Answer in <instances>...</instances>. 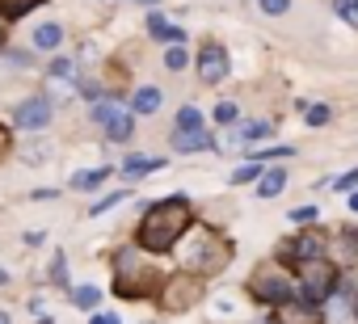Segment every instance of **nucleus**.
<instances>
[{
    "mask_svg": "<svg viewBox=\"0 0 358 324\" xmlns=\"http://www.w3.org/2000/svg\"><path fill=\"white\" fill-rule=\"evenodd\" d=\"M194 228V211L186 198H164L156 207L143 211L139 228H135V244L143 253H173L177 244L186 240V232Z\"/></svg>",
    "mask_w": 358,
    "mask_h": 324,
    "instance_id": "obj_1",
    "label": "nucleus"
},
{
    "mask_svg": "<svg viewBox=\"0 0 358 324\" xmlns=\"http://www.w3.org/2000/svg\"><path fill=\"white\" fill-rule=\"evenodd\" d=\"M177 249H182L177 257L186 261V270H190V274H199V278L220 274V270L232 261V244H228L215 228H207V223H194V228L186 232V240L177 244Z\"/></svg>",
    "mask_w": 358,
    "mask_h": 324,
    "instance_id": "obj_2",
    "label": "nucleus"
},
{
    "mask_svg": "<svg viewBox=\"0 0 358 324\" xmlns=\"http://www.w3.org/2000/svg\"><path fill=\"white\" fill-rule=\"evenodd\" d=\"M160 286H164V274H156V265L152 261H143L135 249H118L114 253V295H122V299H152V295H160Z\"/></svg>",
    "mask_w": 358,
    "mask_h": 324,
    "instance_id": "obj_3",
    "label": "nucleus"
},
{
    "mask_svg": "<svg viewBox=\"0 0 358 324\" xmlns=\"http://www.w3.org/2000/svg\"><path fill=\"white\" fill-rule=\"evenodd\" d=\"M295 282L303 290L308 303H324L337 290V265L329 257H312V261H295Z\"/></svg>",
    "mask_w": 358,
    "mask_h": 324,
    "instance_id": "obj_4",
    "label": "nucleus"
},
{
    "mask_svg": "<svg viewBox=\"0 0 358 324\" xmlns=\"http://www.w3.org/2000/svg\"><path fill=\"white\" fill-rule=\"evenodd\" d=\"M245 290H249L257 303H266V307H282V303H291V295H295L291 278H287L278 265H257V270L249 274Z\"/></svg>",
    "mask_w": 358,
    "mask_h": 324,
    "instance_id": "obj_5",
    "label": "nucleus"
},
{
    "mask_svg": "<svg viewBox=\"0 0 358 324\" xmlns=\"http://www.w3.org/2000/svg\"><path fill=\"white\" fill-rule=\"evenodd\" d=\"M199 299H203V278L190 274V270L169 274L164 286H160V295H156V303H160L164 311H186V307H194Z\"/></svg>",
    "mask_w": 358,
    "mask_h": 324,
    "instance_id": "obj_6",
    "label": "nucleus"
},
{
    "mask_svg": "<svg viewBox=\"0 0 358 324\" xmlns=\"http://www.w3.org/2000/svg\"><path fill=\"white\" fill-rule=\"evenodd\" d=\"M312 257H324V232H316V228H303L299 236L278 244V261L295 265V261H312Z\"/></svg>",
    "mask_w": 358,
    "mask_h": 324,
    "instance_id": "obj_7",
    "label": "nucleus"
},
{
    "mask_svg": "<svg viewBox=\"0 0 358 324\" xmlns=\"http://www.w3.org/2000/svg\"><path fill=\"white\" fill-rule=\"evenodd\" d=\"M199 76H203V84H224V76H228V51L215 38H207L199 51Z\"/></svg>",
    "mask_w": 358,
    "mask_h": 324,
    "instance_id": "obj_8",
    "label": "nucleus"
},
{
    "mask_svg": "<svg viewBox=\"0 0 358 324\" xmlns=\"http://www.w3.org/2000/svg\"><path fill=\"white\" fill-rule=\"evenodd\" d=\"M274 324H324V311L316 307V303H308V299H291V303H282V307H274V316H270Z\"/></svg>",
    "mask_w": 358,
    "mask_h": 324,
    "instance_id": "obj_9",
    "label": "nucleus"
},
{
    "mask_svg": "<svg viewBox=\"0 0 358 324\" xmlns=\"http://www.w3.org/2000/svg\"><path fill=\"white\" fill-rule=\"evenodd\" d=\"M13 118H17L22 131H43V126L51 122V97H30V101H22Z\"/></svg>",
    "mask_w": 358,
    "mask_h": 324,
    "instance_id": "obj_10",
    "label": "nucleus"
},
{
    "mask_svg": "<svg viewBox=\"0 0 358 324\" xmlns=\"http://www.w3.org/2000/svg\"><path fill=\"white\" fill-rule=\"evenodd\" d=\"M148 34H152V38H160V43H169V47H182V43H186V30L169 26V17H164V13H152V17H148Z\"/></svg>",
    "mask_w": 358,
    "mask_h": 324,
    "instance_id": "obj_11",
    "label": "nucleus"
},
{
    "mask_svg": "<svg viewBox=\"0 0 358 324\" xmlns=\"http://www.w3.org/2000/svg\"><path fill=\"white\" fill-rule=\"evenodd\" d=\"M203 147H211L207 131H173V152H203Z\"/></svg>",
    "mask_w": 358,
    "mask_h": 324,
    "instance_id": "obj_12",
    "label": "nucleus"
},
{
    "mask_svg": "<svg viewBox=\"0 0 358 324\" xmlns=\"http://www.w3.org/2000/svg\"><path fill=\"white\" fill-rule=\"evenodd\" d=\"M59 43H64V30H59L55 22H47V26L34 30V47H38V51H55Z\"/></svg>",
    "mask_w": 358,
    "mask_h": 324,
    "instance_id": "obj_13",
    "label": "nucleus"
},
{
    "mask_svg": "<svg viewBox=\"0 0 358 324\" xmlns=\"http://www.w3.org/2000/svg\"><path fill=\"white\" fill-rule=\"evenodd\" d=\"M282 190H287V173H282V169L262 173V182H257V194H262V198H274V194H282Z\"/></svg>",
    "mask_w": 358,
    "mask_h": 324,
    "instance_id": "obj_14",
    "label": "nucleus"
},
{
    "mask_svg": "<svg viewBox=\"0 0 358 324\" xmlns=\"http://www.w3.org/2000/svg\"><path fill=\"white\" fill-rule=\"evenodd\" d=\"M337 249H341V261H345L350 270H358V232H354V228H345V232L337 236Z\"/></svg>",
    "mask_w": 358,
    "mask_h": 324,
    "instance_id": "obj_15",
    "label": "nucleus"
},
{
    "mask_svg": "<svg viewBox=\"0 0 358 324\" xmlns=\"http://www.w3.org/2000/svg\"><path fill=\"white\" fill-rule=\"evenodd\" d=\"M38 5H47V0H0V17L13 22V17H26V13L38 9Z\"/></svg>",
    "mask_w": 358,
    "mask_h": 324,
    "instance_id": "obj_16",
    "label": "nucleus"
},
{
    "mask_svg": "<svg viewBox=\"0 0 358 324\" xmlns=\"http://www.w3.org/2000/svg\"><path fill=\"white\" fill-rule=\"evenodd\" d=\"M131 105H135V114H156L160 110V89H139L131 97Z\"/></svg>",
    "mask_w": 358,
    "mask_h": 324,
    "instance_id": "obj_17",
    "label": "nucleus"
},
{
    "mask_svg": "<svg viewBox=\"0 0 358 324\" xmlns=\"http://www.w3.org/2000/svg\"><path fill=\"white\" fill-rule=\"evenodd\" d=\"M131 131H135V122H131V114H127V110H122L118 118H110V122H106V135H110V139H118V143H122V139H131Z\"/></svg>",
    "mask_w": 358,
    "mask_h": 324,
    "instance_id": "obj_18",
    "label": "nucleus"
},
{
    "mask_svg": "<svg viewBox=\"0 0 358 324\" xmlns=\"http://www.w3.org/2000/svg\"><path fill=\"white\" fill-rule=\"evenodd\" d=\"M164 165V160H148V156H135V160H127V165H122V173L127 177H143V173H156Z\"/></svg>",
    "mask_w": 358,
    "mask_h": 324,
    "instance_id": "obj_19",
    "label": "nucleus"
},
{
    "mask_svg": "<svg viewBox=\"0 0 358 324\" xmlns=\"http://www.w3.org/2000/svg\"><path fill=\"white\" fill-rule=\"evenodd\" d=\"M177 131H203V114L194 105H182L177 110Z\"/></svg>",
    "mask_w": 358,
    "mask_h": 324,
    "instance_id": "obj_20",
    "label": "nucleus"
},
{
    "mask_svg": "<svg viewBox=\"0 0 358 324\" xmlns=\"http://www.w3.org/2000/svg\"><path fill=\"white\" fill-rule=\"evenodd\" d=\"M110 177V169H89V173H76L72 177V190H93L97 182H106Z\"/></svg>",
    "mask_w": 358,
    "mask_h": 324,
    "instance_id": "obj_21",
    "label": "nucleus"
},
{
    "mask_svg": "<svg viewBox=\"0 0 358 324\" xmlns=\"http://www.w3.org/2000/svg\"><path fill=\"white\" fill-rule=\"evenodd\" d=\"M51 76H55V80H64V84H80V80H76V64H72V59H55V64H51Z\"/></svg>",
    "mask_w": 358,
    "mask_h": 324,
    "instance_id": "obj_22",
    "label": "nucleus"
},
{
    "mask_svg": "<svg viewBox=\"0 0 358 324\" xmlns=\"http://www.w3.org/2000/svg\"><path fill=\"white\" fill-rule=\"evenodd\" d=\"M118 114H122V105H118V101H106V97H101V101L93 105V122H101V126H106L110 118H118Z\"/></svg>",
    "mask_w": 358,
    "mask_h": 324,
    "instance_id": "obj_23",
    "label": "nucleus"
},
{
    "mask_svg": "<svg viewBox=\"0 0 358 324\" xmlns=\"http://www.w3.org/2000/svg\"><path fill=\"white\" fill-rule=\"evenodd\" d=\"M186 59H190V55H186V43L164 51V68H169V72H182V68H186Z\"/></svg>",
    "mask_w": 358,
    "mask_h": 324,
    "instance_id": "obj_24",
    "label": "nucleus"
},
{
    "mask_svg": "<svg viewBox=\"0 0 358 324\" xmlns=\"http://www.w3.org/2000/svg\"><path fill=\"white\" fill-rule=\"evenodd\" d=\"M97 299H101L97 286H72V303L76 307H97Z\"/></svg>",
    "mask_w": 358,
    "mask_h": 324,
    "instance_id": "obj_25",
    "label": "nucleus"
},
{
    "mask_svg": "<svg viewBox=\"0 0 358 324\" xmlns=\"http://www.w3.org/2000/svg\"><path fill=\"white\" fill-rule=\"evenodd\" d=\"M51 282L55 286H68V261H64V253L51 257Z\"/></svg>",
    "mask_w": 358,
    "mask_h": 324,
    "instance_id": "obj_26",
    "label": "nucleus"
},
{
    "mask_svg": "<svg viewBox=\"0 0 358 324\" xmlns=\"http://www.w3.org/2000/svg\"><path fill=\"white\" fill-rule=\"evenodd\" d=\"M122 198H131V190H127V186H122V190H114V194H106V198H101V202L93 207V215H101V211H110V207H118Z\"/></svg>",
    "mask_w": 358,
    "mask_h": 324,
    "instance_id": "obj_27",
    "label": "nucleus"
},
{
    "mask_svg": "<svg viewBox=\"0 0 358 324\" xmlns=\"http://www.w3.org/2000/svg\"><path fill=\"white\" fill-rule=\"evenodd\" d=\"M236 186H245V182H262V165L253 160V165H245V169H236V177H232Z\"/></svg>",
    "mask_w": 358,
    "mask_h": 324,
    "instance_id": "obj_28",
    "label": "nucleus"
},
{
    "mask_svg": "<svg viewBox=\"0 0 358 324\" xmlns=\"http://www.w3.org/2000/svg\"><path fill=\"white\" fill-rule=\"evenodd\" d=\"M354 186H358V169H350V173H341L333 182V190H341V194H354Z\"/></svg>",
    "mask_w": 358,
    "mask_h": 324,
    "instance_id": "obj_29",
    "label": "nucleus"
},
{
    "mask_svg": "<svg viewBox=\"0 0 358 324\" xmlns=\"http://www.w3.org/2000/svg\"><path fill=\"white\" fill-rule=\"evenodd\" d=\"M215 118H220L224 126H228V122H236V101H220V105H215Z\"/></svg>",
    "mask_w": 358,
    "mask_h": 324,
    "instance_id": "obj_30",
    "label": "nucleus"
},
{
    "mask_svg": "<svg viewBox=\"0 0 358 324\" xmlns=\"http://www.w3.org/2000/svg\"><path fill=\"white\" fill-rule=\"evenodd\" d=\"M329 122V105H308V126H324Z\"/></svg>",
    "mask_w": 358,
    "mask_h": 324,
    "instance_id": "obj_31",
    "label": "nucleus"
},
{
    "mask_svg": "<svg viewBox=\"0 0 358 324\" xmlns=\"http://www.w3.org/2000/svg\"><path fill=\"white\" fill-rule=\"evenodd\" d=\"M241 135H245L249 143H253V139H266V135H270V122H249V126H245Z\"/></svg>",
    "mask_w": 358,
    "mask_h": 324,
    "instance_id": "obj_32",
    "label": "nucleus"
},
{
    "mask_svg": "<svg viewBox=\"0 0 358 324\" xmlns=\"http://www.w3.org/2000/svg\"><path fill=\"white\" fill-rule=\"evenodd\" d=\"M76 89H80V93H85L89 101H101V84H97V80H80Z\"/></svg>",
    "mask_w": 358,
    "mask_h": 324,
    "instance_id": "obj_33",
    "label": "nucleus"
},
{
    "mask_svg": "<svg viewBox=\"0 0 358 324\" xmlns=\"http://www.w3.org/2000/svg\"><path fill=\"white\" fill-rule=\"evenodd\" d=\"M291 219H295L299 228H312V223H316V211H312V207H299V211H295Z\"/></svg>",
    "mask_w": 358,
    "mask_h": 324,
    "instance_id": "obj_34",
    "label": "nucleus"
},
{
    "mask_svg": "<svg viewBox=\"0 0 358 324\" xmlns=\"http://www.w3.org/2000/svg\"><path fill=\"white\" fill-rule=\"evenodd\" d=\"M337 9H341V17H345L350 26H358V5H350V0H337Z\"/></svg>",
    "mask_w": 358,
    "mask_h": 324,
    "instance_id": "obj_35",
    "label": "nucleus"
},
{
    "mask_svg": "<svg viewBox=\"0 0 358 324\" xmlns=\"http://www.w3.org/2000/svg\"><path fill=\"white\" fill-rule=\"evenodd\" d=\"M262 9L278 17V13H287V9H291V0H262Z\"/></svg>",
    "mask_w": 358,
    "mask_h": 324,
    "instance_id": "obj_36",
    "label": "nucleus"
},
{
    "mask_svg": "<svg viewBox=\"0 0 358 324\" xmlns=\"http://www.w3.org/2000/svg\"><path fill=\"white\" fill-rule=\"evenodd\" d=\"M5 152H13V131L0 122V156H5Z\"/></svg>",
    "mask_w": 358,
    "mask_h": 324,
    "instance_id": "obj_37",
    "label": "nucleus"
},
{
    "mask_svg": "<svg viewBox=\"0 0 358 324\" xmlns=\"http://www.w3.org/2000/svg\"><path fill=\"white\" fill-rule=\"evenodd\" d=\"M89 324H118V316H110V311H97V316H93Z\"/></svg>",
    "mask_w": 358,
    "mask_h": 324,
    "instance_id": "obj_38",
    "label": "nucleus"
},
{
    "mask_svg": "<svg viewBox=\"0 0 358 324\" xmlns=\"http://www.w3.org/2000/svg\"><path fill=\"white\" fill-rule=\"evenodd\" d=\"M9 47V34H5V17H0V51Z\"/></svg>",
    "mask_w": 358,
    "mask_h": 324,
    "instance_id": "obj_39",
    "label": "nucleus"
},
{
    "mask_svg": "<svg viewBox=\"0 0 358 324\" xmlns=\"http://www.w3.org/2000/svg\"><path fill=\"white\" fill-rule=\"evenodd\" d=\"M350 211H358V194H350Z\"/></svg>",
    "mask_w": 358,
    "mask_h": 324,
    "instance_id": "obj_40",
    "label": "nucleus"
},
{
    "mask_svg": "<svg viewBox=\"0 0 358 324\" xmlns=\"http://www.w3.org/2000/svg\"><path fill=\"white\" fill-rule=\"evenodd\" d=\"M5 282H9V274H5V270H0V286H5Z\"/></svg>",
    "mask_w": 358,
    "mask_h": 324,
    "instance_id": "obj_41",
    "label": "nucleus"
},
{
    "mask_svg": "<svg viewBox=\"0 0 358 324\" xmlns=\"http://www.w3.org/2000/svg\"><path fill=\"white\" fill-rule=\"evenodd\" d=\"M0 324H9V316H5V311H0Z\"/></svg>",
    "mask_w": 358,
    "mask_h": 324,
    "instance_id": "obj_42",
    "label": "nucleus"
},
{
    "mask_svg": "<svg viewBox=\"0 0 358 324\" xmlns=\"http://www.w3.org/2000/svg\"><path fill=\"white\" fill-rule=\"evenodd\" d=\"M139 5H156V0H139Z\"/></svg>",
    "mask_w": 358,
    "mask_h": 324,
    "instance_id": "obj_43",
    "label": "nucleus"
},
{
    "mask_svg": "<svg viewBox=\"0 0 358 324\" xmlns=\"http://www.w3.org/2000/svg\"><path fill=\"white\" fill-rule=\"evenodd\" d=\"M354 316H358V299H354Z\"/></svg>",
    "mask_w": 358,
    "mask_h": 324,
    "instance_id": "obj_44",
    "label": "nucleus"
},
{
    "mask_svg": "<svg viewBox=\"0 0 358 324\" xmlns=\"http://www.w3.org/2000/svg\"><path fill=\"white\" fill-rule=\"evenodd\" d=\"M350 5H358V0H350Z\"/></svg>",
    "mask_w": 358,
    "mask_h": 324,
    "instance_id": "obj_45",
    "label": "nucleus"
}]
</instances>
